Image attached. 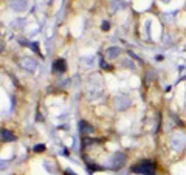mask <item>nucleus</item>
<instances>
[{
	"label": "nucleus",
	"mask_w": 186,
	"mask_h": 175,
	"mask_svg": "<svg viewBox=\"0 0 186 175\" xmlns=\"http://www.w3.org/2000/svg\"><path fill=\"white\" fill-rule=\"evenodd\" d=\"M132 171L136 174H144V175H155V166L152 161H140L136 166L132 167Z\"/></svg>",
	"instance_id": "obj_1"
},
{
	"label": "nucleus",
	"mask_w": 186,
	"mask_h": 175,
	"mask_svg": "<svg viewBox=\"0 0 186 175\" xmlns=\"http://www.w3.org/2000/svg\"><path fill=\"white\" fill-rule=\"evenodd\" d=\"M0 135H2L3 141H14V139H16V136H14L11 132H8V130H2V132H0Z\"/></svg>",
	"instance_id": "obj_2"
},
{
	"label": "nucleus",
	"mask_w": 186,
	"mask_h": 175,
	"mask_svg": "<svg viewBox=\"0 0 186 175\" xmlns=\"http://www.w3.org/2000/svg\"><path fill=\"white\" fill-rule=\"evenodd\" d=\"M55 70L56 71H65V62L62 61V59H59V61H56L55 62Z\"/></svg>",
	"instance_id": "obj_3"
},
{
	"label": "nucleus",
	"mask_w": 186,
	"mask_h": 175,
	"mask_svg": "<svg viewBox=\"0 0 186 175\" xmlns=\"http://www.w3.org/2000/svg\"><path fill=\"white\" fill-rule=\"evenodd\" d=\"M79 126H81V130H82V132H90V130H92V127H89V124L84 123V121H82Z\"/></svg>",
	"instance_id": "obj_4"
},
{
	"label": "nucleus",
	"mask_w": 186,
	"mask_h": 175,
	"mask_svg": "<svg viewBox=\"0 0 186 175\" xmlns=\"http://www.w3.org/2000/svg\"><path fill=\"white\" fill-rule=\"evenodd\" d=\"M43 149H45V147H43V146H36V152H42Z\"/></svg>",
	"instance_id": "obj_5"
},
{
	"label": "nucleus",
	"mask_w": 186,
	"mask_h": 175,
	"mask_svg": "<svg viewBox=\"0 0 186 175\" xmlns=\"http://www.w3.org/2000/svg\"><path fill=\"white\" fill-rule=\"evenodd\" d=\"M65 175H75V174H73L71 171H67V172H65Z\"/></svg>",
	"instance_id": "obj_6"
}]
</instances>
